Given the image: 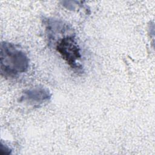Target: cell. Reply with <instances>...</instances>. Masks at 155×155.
Instances as JSON below:
<instances>
[{
	"label": "cell",
	"mask_w": 155,
	"mask_h": 155,
	"mask_svg": "<svg viewBox=\"0 0 155 155\" xmlns=\"http://www.w3.org/2000/svg\"><path fill=\"white\" fill-rule=\"evenodd\" d=\"M29 65L27 55L15 45L4 42L1 45V73L5 77H15L25 72Z\"/></svg>",
	"instance_id": "obj_1"
},
{
	"label": "cell",
	"mask_w": 155,
	"mask_h": 155,
	"mask_svg": "<svg viewBox=\"0 0 155 155\" xmlns=\"http://www.w3.org/2000/svg\"><path fill=\"white\" fill-rule=\"evenodd\" d=\"M56 49L72 68H82L79 62L81 59L80 48L74 36L68 35L62 38L58 42Z\"/></svg>",
	"instance_id": "obj_2"
},
{
	"label": "cell",
	"mask_w": 155,
	"mask_h": 155,
	"mask_svg": "<svg viewBox=\"0 0 155 155\" xmlns=\"http://www.w3.org/2000/svg\"><path fill=\"white\" fill-rule=\"evenodd\" d=\"M50 97L48 90L43 88H35L24 92L21 100L30 104H39L47 101Z\"/></svg>",
	"instance_id": "obj_3"
}]
</instances>
